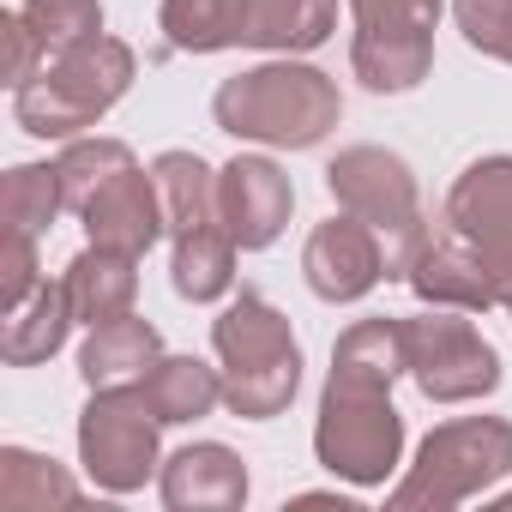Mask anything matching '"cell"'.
Wrapping results in <instances>:
<instances>
[{
    "mask_svg": "<svg viewBox=\"0 0 512 512\" xmlns=\"http://www.w3.org/2000/svg\"><path fill=\"white\" fill-rule=\"evenodd\" d=\"M290 205H296V187L272 157H235L217 169V211L241 253L272 247L290 223Z\"/></svg>",
    "mask_w": 512,
    "mask_h": 512,
    "instance_id": "13",
    "label": "cell"
},
{
    "mask_svg": "<svg viewBox=\"0 0 512 512\" xmlns=\"http://www.w3.org/2000/svg\"><path fill=\"white\" fill-rule=\"evenodd\" d=\"M151 175H157V193H163V229H169V241L223 229L217 175H211L193 151H163V157L151 163Z\"/></svg>",
    "mask_w": 512,
    "mask_h": 512,
    "instance_id": "19",
    "label": "cell"
},
{
    "mask_svg": "<svg viewBox=\"0 0 512 512\" xmlns=\"http://www.w3.org/2000/svg\"><path fill=\"white\" fill-rule=\"evenodd\" d=\"M350 73L380 91H416L434 67V25H440V0H350Z\"/></svg>",
    "mask_w": 512,
    "mask_h": 512,
    "instance_id": "8",
    "label": "cell"
},
{
    "mask_svg": "<svg viewBox=\"0 0 512 512\" xmlns=\"http://www.w3.org/2000/svg\"><path fill=\"white\" fill-rule=\"evenodd\" d=\"M506 314H512V308H506Z\"/></svg>",
    "mask_w": 512,
    "mask_h": 512,
    "instance_id": "30",
    "label": "cell"
},
{
    "mask_svg": "<svg viewBox=\"0 0 512 512\" xmlns=\"http://www.w3.org/2000/svg\"><path fill=\"white\" fill-rule=\"evenodd\" d=\"M85 217V235L109 253H133V260H145V247L163 235V193H157V175H145L139 163L109 175L97 187V199L79 211Z\"/></svg>",
    "mask_w": 512,
    "mask_h": 512,
    "instance_id": "14",
    "label": "cell"
},
{
    "mask_svg": "<svg viewBox=\"0 0 512 512\" xmlns=\"http://www.w3.org/2000/svg\"><path fill=\"white\" fill-rule=\"evenodd\" d=\"M157 410L145 404L139 386H103L91 392L85 416H79V464L97 488L109 494H133L145 488V476L157 470Z\"/></svg>",
    "mask_w": 512,
    "mask_h": 512,
    "instance_id": "10",
    "label": "cell"
},
{
    "mask_svg": "<svg viewBox=\"0 0 512 512\" xmlns=\"http://www.w3.org/2000/svg\"><path fill=\"white\" fill-rule=\"evenodd\" d=\"M446 229L482 260L500 308H512V157H482L452 181Z\"/></svg>",
    "mask_w": 512,
    "mask_h": 512,
    "instance_id": "11",
    "label": "cell"
},
{
    "mask_svg": "<svg viewBox=\"0 0 512 512\" xmlns=\"http://www.w3.org/2000/svg\"><path fill=\"white\" fill-rule=\"evenodd\" d=\"M157 25L181 55H217V49L308 55L338 31V0H163Z\"/></svg>",
    "mask_w": 512,
    "mask_h": 512,
    "instance_id": "2",
    "label": "cell"
},
{
    "mask_svg": "<svg viewBox=\"0 0 512 512\" xmlns=\"http://www.w3.org/2000/svg\"><path fill=\"white\" fill-rule=\"evenodd\" d=\"M404 284H410L428 308H464V314L500 308L494 278L482 272V260H476L458 235H428V247L416 253V266L404 272Z\"/></svg>",
    "mask_w": 512,
    "mask_h": 512,
    "instance_id": "16",
    "label": "cell"
},
{
    "mask_svg": "<svg viewBox=\"0 0 512 512\" xmlns=\"http://www.w3.org/2000/svg\"><path fill=\"white\" fill-rule=\"evenodd\" d=\"M332 374H344V380H374V386H392L398 374H410L404 320H356V326L332 344Z\"/></svg>",
    "mask_w": 512,
    "mask_h": 512,
    "instance_id": "22",
    "label": "cell"
},
{
    "mask_svg": "<svg viewBox=\"0 0 512 512\" xmlns=\"http://www.w3.org/2000/svg\"><path fill=\"white\" fill-rule=\"evenodd\" d=\"M19 13H25L31 37L43 43V61L103 37V7H97V0H25Z\"/></svg>",
    "mask_w": 512,
    "mask_h": 512,
    "instance_id": "26",
    "label": "cell"
},
{
    "mask_svg": "<svg viewBox=\"0 0 512 512\" xmlns=\"http://www.w3.org/2000/svg\"><path fill=\"white\" fill-rule=\"evenodd\" d=\"M163 506L169 512H235L247 500V464L217 446V440H199V446H181L175 458H163Z\"/></svg>",
    "mask_w": 512,
    "mask_h": 512,
    "instance_id": "15",
    "label": "cell"
},
{
    "mask_svg": "<svg viewBox=\"0 0 512 512\" xmlns=\"http://www.w3.org/2000/svg\"><path fill=\"white\" fill-rule=\"evenodd\" d=\"M157 422H199L223 404V368H205L193 356H157V368L139 380Z\"/></svg>",
    "mask_w": 512,
    "mask_h": 512,
    "instance_id": "21",
    "label": "cell"
},
{
    "mask_svg": "<svg viewBox=\"0 0 512 512\" xmlns=\"http://www.w3.org/2000/svg\"><path fill=\"white\" fill-rule=\"evenodd\" d=\"M73 500H79V482L55 458H37L25 446H0V506L31 512V506H73Z\"/></svg>",
    "mask_w": 512,
    "mask_h": 512,
    "instance_id": "23",
    "label": "cell"
},
{
    "mask_svg": "<svg viewBox=\"0 0 512 512\" xmlns=\"http://www.w3.org/2000/svg\"><path fill=\"white\" fill-rule=\"evenodd\" d=\"M302 278H308V290L320 302H362L386 278V247H380V235L362 217L338 211V217H326L308 235V247H302Z\"/></svg>",
    "mask_w": 512,
    "mask_h": 512,
    "instance_id": "12",
    "label": "cell"
},
{
    "mask_svg": "<svg viewBox=\"0 0 512 512\" xmlns=\"http://www.w3.org/2000/svg\"><path fill=\"white\" fill-rule=\"evenodd\" d=\"M314 452L332 476H344L356 488H380L398 470V452H404V416L392 410V386L332 374L326 392H320Z\"/></svg>",
    "mask_w": 512,
    "mask_h": 512,
    "instance_id": "7",
    "label": "cell"
},
{
    "mask_svg": "<svg viewBox=\"0 0 512 512\" xmlns=\"http://www.w3.org/2000/svg\"><path fill=\"white\" fill-rule=\"evenodd\" d=\"M37 284H43V272H37V235L7 229V253H0V308H19Z\"/></svg>",
    "mask_w": 512,
    "mask_h": 512,
    "instance_id": "28",
    "label": "cell"
},
{
    "mask_svg": "<svg viewBox=\"0 0 512 512\" xmlns=\"http://www.w3.org/2000/svg\"><path fill=\"white\" fill-rule=\"evenodd\" d=\"M211 350L223 362V404L241 422H272L302 386V344L266 296H241L217 314Z\"/></svg>",
    "mask_w": 512,
    "mask_h": 512,
    "instance_id": "3",
    "label": "cell"
},
{
    "mask_svg": "<svg viewBox=\"0 0 512 512\" xmlns=\"http://www.w3.org/2000/svg\"><path fill=\"white\" fill-rule=\"evenodd\" d=\"M404 356L428 404H470L500 386V356L464 320V308H428L404 320Z\"/></svg>",
    "mask_w": 512,
    "mask_h": 512,
    "instance_id": "9",
    "label": "cell"
},
{
    "mask_svg": "<svg viewBox=\"0 0 512 512\" xmlns=\"http://www.w3.org/2000/svg\"><path fill=\"white\" fill-rule=\"evenodd\" d=\"M157 356H163L157 326L139 320V314H121L109 326H91V338L79 350V374H85L91 392H103V386H139L157 368Z\"/></svg>",
    "mask_w": 512,
    "mask_h": 512,
    "instance_id": "18",
    "label": "cell"
},
{
    "mask_svg": "<svg viewBox=\"0 0 512 512\" xmlns=\"http://www.w3.org/2000/svg\"><path fill=\"white\" fill-rule=\"evenodd\" d=\"M211 115L235 139L272 145V151H308L338 127L344 97L320 67L266 61V67H247V73L223 79L217 97H211Z\"/></svg>",
    "mask_w": 512,
    "mask_h": 512,
    "instance_id": "1",
    "label": "cell"
},
{
    "mask_svg": "<svg viewBox=\"0 0 512 512\" xmlns=\"http://www.w3.org/2000/svg\"><path fill=\"white\" fill-rule=\"evenodd\" d=\"M67 302H73V320L79 326H109L121 314H133V296H139V260L133 253H109V247H85L79 260L67 266Z\"/></svg>",
    "mask_w": 512,
    "mask_h": 512,
    "instance_id": "17",
    "label": "cell"
},
{
    "mask_svg": "<svg viewBox=\"0 0 512 512\" xmlns=\"http://www.w3.org/2000/svg\"><path fill=\"white\" fill-rule=\"evenodd\" d=\"M133 85V49L121 37H91L67 55H49L31 85L13 91V121L31 139H79L97 127Z\"/></svg>",
    "mask_w": 512,
    "mask_h": 512,
    "instance_id": "4",
    "label": "cell"
},
{
    "mask_svg": "<svg viewBox=\"0 0 512 512\" xmlns=\"http://www.w3.org/2000/svg\"><path fill=\"white\" fill-rule=\"evenodd\" d=\"M139 157L121 145V139H73L67 151H61V193H67V211H85L91 199H97V187L109 181V175H121V169H133Z\"/></svg>",
    "mask_w": 512,
    "mask_h": 512,
    "instance_id": "25",
    "label": "cell"
},
{
    "mask_svg": "<svg viewBox=\"0 0 512 512\" xmlns=\"http://www.w3.org/2000/svg\"><path fill=\"white\" fill-rule=\"evenodd\" d=\"M452 13L470 49L512 67V0H452Z\"/></svg>",
    "mask_w": 512,
    "mask_h": 512,
    "instance_id": "27",
    "label": "cell"
},
{
    "mask_svg": "<svg viewBox=\"0 0 512 512\" xmlns=\"http://www.w3.org/2000/svg\"><path fill=\"white\" fill-rule=\"evenodd\" d=\"M326 187H332L338 211L362 217L380 235V247H386V278H404L416 266V253L428 247V217H422L410 163L398 151H380V145H350V151L332 157Z\"/></svg>",
    "mask_w": 512,
    "mask_h": 512,
    "instance_id": "6",
    "label": "cell"
},
{
    "mask_svg": "<svg viewBox=\"0 0 512 512\" xmlns=\"http://www.w3.org/2000/svg\"><path fill=\"white\" fill-rule=\"evenodd\" d=\"M512 470V422L506 416H458L440 422L422 446L416 464L404 470V482L392 488V512H452L464 500H476L482 488H494Z\"/></svg>",
    "mask_w": 512,
    "mask_h": 512,
    "instance_id": "5",
    "label": "cell"
},
{
    "mask_svg": "<svg viewBox=\"0 0 512 512\" xmlns=\"http://www.w3.org/2000/svg\"><path fill=\"white\" fill-rule=\"evenodd\" d=\"M67 326H73V302H67V284H37L19 308H7V332H0V356L13 368H37L49 362L61 344H67Z\"/></svg>",
    "mask_w": 512,
    "mask_h": 512,
    "instance_id": "20",
    "label": "cell"
},
{
    "mask_svg": "<svg viewBox=\"0 0 512 512\" xmlns=\"http://www.w3.org/2000/svg\"><path fill=\"white\" fill-rule=\"evenodd\" d=\"M67 211V193H61V169L55 163H19L0 181V217L19 235H43L55 217Z\"/></svg>",
    "mask_w": 512,
    "mask_h": 512,
    "instance_id": "24",
    "label": "cell"
},
{
    "mask_svg": "<svg viewBox=\"0 0 512 512\" xmlns=\"http://www.w3.org/2000/svg\"><path fill=\"white\" fill-rule=\"evenodd\" d=\"M0 37H7V85L19 91V85H31V79L43 73V43L31 37L25 13H7V19H0Z\"/></svg>",
    "mask_w": 512,
    "mask_h": 512,
    "instance_id": "29",
    "label": "cell"
}]
</instances>
